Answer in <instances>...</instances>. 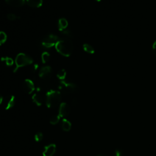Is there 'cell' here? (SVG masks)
<instances>
[{"label": "cell", "mask_w": 156, "mask_h": 156, "mask_svg": "<svg viewBox=\"0 0 156 156\" xmlns=\"http://www.w3.org/2000/svg\"><path fill=\"white\" fill-rule=\"evenodd\" d=\"M57 51L64 57H69L73 51L72 41L68 38L58 40L55 45Z\"/></svg>", "instance_id": "obj_1"}, {"label": "cell", "mask_w": 156, "mask_h": 156, "mask_svg": "<svg viewBox=\"0 0 156 156\" xmlns=\"http://www.w3.org/2000/svg\"><path fill=\"white\" fill-rule=\"evenodd\" d=\"M61 101V94L58 91L51 90L46 93V104L48 108L57 107Z\"/></svg>", "instance_id": "obj_2"}, {"label": "cell", "mask_w": 156, "mask_h": 156, "mask_svg": "<svg viewBox=\"0 0 156 156\" xmlns=\"http://www.w3.org/2000/svg\"><path fill=\"white\" fill-rule=\"evenodd\" d=\"M33 58L24 53H19L15 60V68L13 72L15 73L21 67L29 65L33 63Z\"/></svg>", "instance_id": "obj_3"}, {"label": "cell", "mask_w": 156, "mask_h": 156, "mask_svg": "<svg viewBox=\"0 0 156 156\" xmlns=\"http://www.w3.org/2000/svg\"><path fill=\"white\" fill-rule=\"evenodd\" d=\"M58 88L65 93H72L76 91L77 85L73 82L63 80L60 81Z\"/></svg>", "instance_id": "obj_4"}, {"label": "cell", "mask_w": 156, "mask_h": 156, "mask_svg": "<svg viewBox=\"0 0 156 156\" xmlns=\"http://www.w3.org/2000/svg\"><path fill=\"white\" fill-rule=\"evenodd\" d=\"M58 41V38L57 35L54 34H49L47 35L42 40L41 44L44 47L46 48H50L55 46Z\"/></svg>", "instance_id": "obj_5"}, {"label": "cell", "mask_w": 156, "mask_h": 156, "mask_svg": "<svg viewBox=\"0 0 156 156\" xmlns=\"http://www.w3.org/2000/svg\"><path fill=\"white\" fill-rule=\"evenodd\" d=\"M52 69L50 66H44L39 71V77L43 79L48 80L51 78L52 76Z\"/></svg>", "instance_id": "obj_6"}, {"label": "cell", "mask_w": 156, "mask_h": 156, "mask_svg": "<svg viewBox=\"0 0 156 156\" xmlns=\"http://www.w3.org/2000/svg\"><path fill=\"white\" fill-rule=\"evenodd\" d=\"M23 88L26 93L31 94L35 90V85L30 79H27L23 83Z\"/></svg>", "instance_id": "obj_7"}, {"label": "cell", "mask_w": 156, "mask_h": 156, "mask_svg": "<svg viewBox=\"0 0 156 156\" xmlns=\"http://www.w3.org/2000/svg\"><path fill=\"white\" fill-rule=\"evenodd\" d=\"M4 107L5 110H9L13 108L15 104V98L13 95H10L6 97L4 101Z\"/></svg>", "instance_id": "obj_8"}, {"label": "cell", "mask_w": 156, "mask_h": 156, "mask_svg": "<svg viewBox=\"0 0 156 156\" xmlns=\"http://www.w3.org/2000/svg\"><path fill=\"white\" fill-rule=\"evenodd\" d=\"M70 112V107L69 105L66 102H62L60 105L58 110V115L60 117H64L67 116Z\"/></svg>", "instance_id": "obj_9"}, {"label": "cell", "mask_w": 156, "mask_h": 156, "mask_svg": "<svg viewBox=\"0 0 156 156\" xmlns=\"http://www.w3.org/2000/svg\"><path fill=\"white\" fill-rule=\"evenodd\" d=\"M56 151V146L54 144H50L46 146L44 148L43 155V156H53Z\"/></svg>", "instance_id": "obj_10"}, {"label": "cell", "mask_w": 156, "mask_h": 156, "mask_svg": "<svg viewBox=\"0 0 156 156\" xmlns=\"http://www.w3.org/2000/svg\"><path fill=\"white\" fill-rule=\"evenodd\" d=\"M26 2L30 7L39 8L43 4V0H26Z\"/></svg>", "instance_id": "obj_11"}, {"label": "cell", "mask_w": 156, "mask_h": 156, "mask_svg": "<svg viewBox=\"0 0 156 156\" xmlns=\"http://www.w3.org/2000/svg\"><path fill=\"white\" fill-rule=\"evenodd\" d=\"M5 2L13 7H20L26 2V0H5Z\"/></svg>", "instance_id": "obj_12"}, {"label": "cell", "mask_w": 156, "mask_h": 156, "mask_svg": "<svg viewBox=\"0 0 156 156\" xmlns=\"http://www.w3.org/2000/svg\"><path fill=\"white\" fill-rule=\"evenodd\" d=\"M68 25V21L65 18H61L58 21V28L60 31H62L66 29Z\"/></svg>", "instance_id": "obj_13"}, {"label": "cell", "mask_w": 156, "mask_h": 156, "mask_svg": "<svg viewBox=\"0 0 156 156\" xmlns=\"http://www.w3.org/2000/svg\"><path fill=\"white\" fill-rule=\"evenodd\" d=\"M33 102L38 106H40L43 104V98L39 93H35L32 97Z\"/></svg>", "instance_id": "obj_14"}, {"label": "cell", "mask_w": 156, "mask_h": 156, "mask_svg": "<svg viewBox=\"0 0 156 156\" xmlns=\"http://www.w3.org/2000/svg\"><path fill=\"white\" fill-rule=\"evenodd\" d=\"M61 127L63 130L65 132H68L70 130L71 128V124L68 120L66 119H63L61 123Z\"/></svg>", "instance_id": "obj_15"}, {"label": "cell", "mask_w": 156, "mask_h": 156, "mask_svg": "<svg viewBox=\"0 0 156 156\" xmlns=\"http://www.w3.org/2000/svg\"><path fill=\"white\" fill-rule=\"evenodd\" d=\"M83 49L84 51L88 54H92L94 52V49L93 48V47L88 43H85L83 44Z\"/></svg>", "instance_id": "obj_16"}, {"label": "cell", "mask_w": 156, "mask_h": 156, "mask_svg": "<svg viewBox=\"0 0 156 156\" xmlns=\"http://www.w3.org/2000/svg\"><path fill=\"white\" fill-rule=\"evenodd\" d=\"M66 76V71L65 69H60L58 71L57 74V77H58V79H60V80H65V77Z\"/></svg>", "instance_id": "obj_17"}, {"label": "cell", "mask_w": 156, "mask_h": 156, "mask_svg": "<svg viewBox=\"0 0 156 156\" xmlns=\"http://www.w3.org/2000/svg\"><path fill=\"white\" fill-rule=\"evenodd\" d=\"M1 60L2 62H4L5 65L7 66H12L13 64V60L12 58L9 57H1Z\"/></svg>", "instance_id": "obj_18"}, {"label": "cell", "mask_w": 156, "mask_h": 156, "mask_svg": "<svg viewBox=\"0 0 156 156\" xmlns=\"http://www.w3.org/2000/svg\"><path fill=\"white\" fill-rule=\"evenodd\" d=\"M41 61L43 63H46L50 59V54L48 52H43L41 56Z\"/></svg>", "instance_id": "obj_19"}, {"label": "cell", "mask_w": 156, "mask_h": 156, "mask_svg": "<svg viewBox=\"0 0 156 156\" xmlns=\"http://www.w3.org/2000/svg\"><path fill=\"white\" fill-rule=\"evenodd\" d=\"M7 38L6 34L3 31H0V46L6 41Z\"/></svg>", "instance_id": "obj_20"}, {"label": "cell", "mask_w": 156, "mask_h": 156, "mask_svg": "<svg viewBox=\"0 0 156 156\" xmlns=\"http://www.w3.org/2000/svg\"><path fill=\"white\" fill-rule=\"evenodd\" d=\"M60 119V116L57 115H54L51 117V118L50 119V123L52 124H57Z\"/></svg>", "instance_id": "obj_21"}, {"label": "cell", "mask_w": 156, "mask_h": 156, "mask_svg": "<svg viewBox=\"0 0 156 156\" xmlns=\"http://www.w3.org/2000/svg\"><path fill=\"white\" fill-rule=\"evenodd\" d=\"M7 18L10 21H15L16 20L19 18V16H18L17 15H16L14 13H8L7 15Z\"/></svg>", "instance_id": "obj_22"}, {"label": "cell", "mask_w": 156, "mask_h": 156, "mask_svg": "<svg viewBox=\"0 0 156 156\" xmlns=\"http://www.w3.org/2000/svg\"><path fill=\"white\" fill-rule=\"evenodd\" d=\"M34 138H35V140L37 142H39V141H41L43 140V134L41 132H38V133H37L35 135Z\"/></svg>", "instance_id": "obj_23"}, {"label": "cell", "mask_w": 156, "mask_h": 156, "mask_svg": "<svg viewBox=\"0 0 156 156\" xmlns=\"http://www.w3.org/2000/svg\"><path fill=\"white\" fill-rule=\"evenodd\" d=\"M61 32H62V33L63 35H66V36H67V37H71L73 36L72 32L70 31L69 30L66 29H65V30H62V31H61Z\"/></svg>", "instance_id": "obj_24"}, {"label": "cell", "mask_w": 156, "mask_h": 156, "mask_svg": "<svg viewBox=\"0 0 156 156\" xmlns=\"http://www.w3.org/2000/svg\"><path fill=\"white\" fill-rule=\"evenodd\" d=\"M115 156H122V152L121 150H119V149L116 150Z\"/></svg>", "instance_id": "obj_25"}, {"label": "cell", "mask_w": 156, "mask_h": 156, "mask_svg": "<svg viewBox=\"0 0 156 156\" xmlns=\"http://www.w3.org/2000/svg\"><path fill=\"white\" fill-rule=\"evenodd\" d=\"M152 51H153L154 54L156 55V40L153 43V45H152Z\"/></svg>", "instance_id": "obj_26"}, {"label": "cell", "mask_w": 156, "mask_h": 156, "mask_svg": "<svg viewBox=\"0 0 156 156\" xmlns=\"http://www.w3.org/2000/svg\"><path fill=\"white\" fill-rule=\"evenodd\" d=\"M38 67V64H35L34 66V71H36V70L37 69Z\"/></svg>", "instance_id": "obj_27"}, {"label": "cell", "mask_w": 156, "mask_h": 156, "mask_svg": "<svg viewBox=\"0 0 156 156\" xmlns=\"http://www.w3.org/2000/svg\"><path fill=\"white\" fill-rule=\"evenodd\" d=\"M2 101H3V98H2V95H1V93H0V105L1 104V103L2 102Z\"/></svg>", "instance_id": "obj_28"}, {"label": "cell", "mask_w": 156, "mask_h": 156, "mask_svg": "<svg viewBox=\"0 0 156 156\" xmlns=\"http://www.w3.org/2000/svg\"><path fill=\"white\" fill-rule=\"evenodd\" d=\"M97 156H107V155H104V154H100V155H97Z\"/></svg>", "instance_id": "obj_29"}, {"label": "cell", "mask_w": 156, "mask_h": 156, "mask_svg": "<svg viewBox=\"0 0 156 156\" xmlns=\"http://www.w3.org/2000/svg\"><path fill=\"white\" fill-rule=\"evenodd\" d=\"M96 1H98V2H99V1H101V0H96Z\"/></svg>", "instance_id": "obj_30"}]
</instances>
